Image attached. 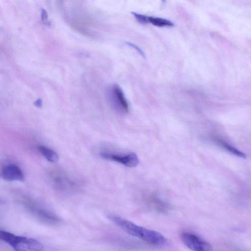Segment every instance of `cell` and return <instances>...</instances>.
<instances>
[{"label": "cell", "instance_id": "6da1fadb", "mask_svg": "<svg viewBox=\"0 0 251 251\" xmlns=\"http://www.w3.org/2000/svg\"><path fill=\"white\" fill-rule=\"evenodd\" d=\"M109 219L123 230L152 245L162 246L167 242L166 238L155 230L138 226L133 222L116 215H110Z\"/></svg>", "mask_w": 251, "mask_h": 251}, {"label": "cell", "instance_id": "7a4b0ae2", "mask_svg": "<svg viewBox=\"0 0 251 251\" xmlns=\"http://www.w3.org/2000/svg\"><path fill=\"white\" fill-rule=\"evenodd\" d=\"M180 239L183 243L192 251H213L209 243L192 233L182 232Z\"/></svg>", "mask_w": 251, "mask_h": 251}, {"label": "cell", "instance_id": "3957f363", "mask_svg": "<svg viewBox=\"0 0 251 251\" xmlns=\"http://www.w3.org/2000/svg\"><path fill=\"white\" fill-rule=\"evenodd\" d=\"M100 155L103 159L118 162L128 167H134L139 163L137 156L133 152L121 154L107 151H102Z\"/></svg>", "mask_w": 251, "mask_h": 251}, {"label": "cell", "instance_id": "277c9868", "mask_svg": "<svg viewBox=\"0 0 251 251\" xmlns=\"http://www.w3.org/2000/svg\"><path fill=\"white\" fill-rule=\"evenodd\" d=\"M27 239L25 237L0 230V240L9 245L15 251H30L26 246Z\"/></svg>", "mask_w": 251, "mask_h": 251}, {"label": "cell", "instance_id": "5b68a950", "mask_svg": "<svg viewBox=\"0 0 251 251\" xmlns=\"http://www.w3.org/2000/svg\"><path fill=\"white\" fill-rule=\"evenodd\" d=\"M3 179L7 181H20L24 180V174L21 169L16 165L8 164L4 166L1 172Z\"/></svg>", "mask_w": 251, "mask_h": 251}, {"label": "cell", "instance_id": "8992f818", "mask_svg": "<svg viewBox=\"0 0 251 251\" xmlns=\"http://www.w3.org/2000/svg\"><path fill=\"white\" fill-rule=\"evenodd\" d=\"M56 178V183L59 190L69 192L77 187V183L72 178L63 174Z\"/></svg>", "mask_w": 251, "mask_h": 251}, {"label": "cell", "instance_id": "52a82bcc", "mask_svg": "<svg viewBox=\"0 0 251 251\" xmlns=\"http://www.w3.org/2000/svg\"><path fill=\"white\" fill-rule=\"evenodd\" d=\"M113 91L120 110L124 113H128L129 110V105L122 90L119 86L115 85L113 87Z\"/></svg>", "mask_w": 251, "mask_h": 251}, {"label": "cell", "instance_id": "ba28073f", "mask_svg": "<svg viewBox=\"0 0 251 251\" xmlns=\"http://www.w3.org/2000/svg\"><path fill=\"white\" fill-rule=\"evenodd\" d=\"M213 140L219 146L230 153L243 158H246V155L244 152L238 150L225 141L218 137L213 138Z\"/></svg>", "mask_w": 251, "mask_h": 251}, {"label": "cell", "instance_id": "9c48e42d", "mask_svg": "<svg viewBox=\"0 0 251 251\" xmlns=\"http://www.w3.org/2000/svg\"><path fill=\"white\" fill-rule=\"evenodd\" d=\"M37 148L41 154L49 162L55 163L57 161L58 155L53 150L44 146H39Z\"/></svg>", "mask_w": 251, "mask_h": 251}, {"label": "cell", "instance_id": "30bf717a", "mask_svg": "<svg viewBox=\"0 0 251 251\" xmlns=\"http://www.w3.org/2000/svg\"><path fill=\"white\" fill-rule=\"evenodd\" d=\"M148 22L159 27L174 26V24L171 21L162 18L148 16Z\"/></svg>", "mask_w": 251, "mask_h": 251}, {"label": "cell", "instance_id": "8fae6325", "mask_svg": "<svg viewBox=\"0 0 251 251\" xmlns=\"http://www.w3.org/2000/svg\"><path fill=\"white\" fill-rule=\"evenodd\" d=\"M26 246L30 251H42L44 249V246L41 242L29 238H27Z\"/></svg>", "mask_w": 251, "mask_h": 251}, {"label": "cell", "instance_id": "7c38bea8", "mask_svg": "<svg viewBox=\"0 0 251 251\" xmlns=\"http://www.w3.org/2000/svg\"><path fill=\"white\" fill-rule=\"evenodd\" d=\"M131 13L139 23L143 24L149 23L148 16L135 12H132Z\"/></svg>", "mask_w": 251, "mask_h": 251}, {"label": "cell", "instance_id": "4fadbf2b", "mask_svg": "<svg viewBox=\"0 0 251 251\" xmlns=\"http://www.w3.org/2000/svg\"><path fill=\"white\" fill-rule=\"evenodd\" d=\"M126 44L129 46L134 48L144 58L146 57V55L144 51L136 45L130 42H126Z\"/></svg>", "mask_w": 251, "mask_h": 251}, {"label": "cell", "instance_id": "5bb4252c", "mask_svg": "<svg viewBox=\"0 0 251 251\" xmlns=\"http://www.w3.org/2000/svg\"><path fill=\"white\" fill-rule=\"evenodd\" d=\"M42 20L44 21H46L47 19V14L46 11L45 10H43L42 11Z\"/></svg>", "mask_w": 251, "mask_h": 251}, {"label": "cell", "instance_id": "9a60e30c", "mask_svg": "<svg viewBox=\"0 0 251 251\" xmlns=\"http://www.w3.org/2000/svg\"><path fill=\"white\" fill-rule=\"evenodd\" d=\"M36 106L38 107H41L42 106V101L40 100H38L35 102Z\"/></svg>", "mask_w": 251, "mask_h": 251}]
</instances>
